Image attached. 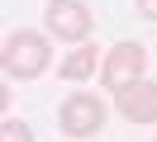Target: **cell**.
Masks as SVG:
<instances>
[{"instance_id": "cell-1", "label": "cell", "mask_w": 157, "mask_h": 142, "mask_svg": "<svg viewBox=\"0 0 157 142\" xmlns=\"http://www.w3.org/2000/svg\"><path fill=\"white\" fill-rule=\"evenodd\" d=\"M0 66H5V81H38L52 66V43L38 28H14L0 47Z\"/></svg>"}, {"instance_id": "cell-2", "label": "cell", "mask_w": 157, "mask_h": 142, "mask_svg": "<svg viewBox=\"0 0 157 142\" xmlns=\"http://www.w3.org/2000/svg\"><path fill=\"white\" fill-rule=\"evenodd\" d=\"M147 81V47L133 43V38H124V43H114L105 52V66H100V85H105L109 95L128 90V85Z\"/></svg>"}, {"instance_id": "cell-3", "label": "cell", "mask_w": 157, "mask_h": 142, "mask_svg": "<svg viewBox=\"0 0 157 142\" xmlns=\"http://www.w3.org/2000/svg\"><path fill=\"white\" fill-rule=\"evenodd\" d=\"M43 24H48V38H57V43H90V28H95V14H90L86 0H48V9H43Z\"/></svg>"}, {"instance_id": "cell-4", "label": "cell", "mask_w": 157, "mask_h": 142, "mask_svg": "<svg viewBox=\"0 0 157 142\" xmlns=\"http://www.w3.org/2000/svg\"><path fill=\"white\" fill-rule=\"evenodd\" d=\"M57 128L67 137H95L105 128V100L90 90H71L67 100L57 104Z\"/></svg>"}, {"instance_id": "cell-5", "label": "cell", "mask_w": 157, "mask_h": 142, "mask_svg": "<svg viewBox=\"0 0 157 142\" xmlns=\"http://www.w3.org/2000/svg\"><path fill=\"white\" fill-rule=\"evenodd\" d=\"M114 109L124 123H138V128H152L157 123V81H138L128 90L114 95Z\"/></svg>"}, {"instance_id": "cell-6", "label": "cell", "mask_w": 157, "mask_h": 142, "mask_svg": "<svg viewBox=\"0 0 157 142\" xmlns=\"http://www.w3.org/2000/svg\"><path fill=\"white\" fill-rule=\"evenodd\" d=\"M100 66H105V52H100L95 43H81V47H71L67 62H57V76L62 81H90Z\"/></svg>"}, {"instance_id": "cell-7", "label": "cell", "mask_w": 157, "mask_h": 142, "mask_svg": "<svg viewBox=\"0 0 157 142\" xmlns=\"http://www.w3.org/2000/svg\"><path fill=\"white\" fill-rule=\"evenodd\" d=\"M0 142H33V128L19 123V118H5L0 123Z\"/></svg>"}, {"instance_id": "cell-8", "label": "cell", "mask_w": 157, "mask_h": 142, "mask_svg": "<svg viewBox=\"0 0 157 142\" xmlns=\"http://www.w3.org/2000/svg\"><path fill=\"white\" fill-rule=\"evenodd\" d=\"M133 9H138L143 19H152V24H157V0H133Z\"/></svg>"}, {"instance_id": "cell-9", "label": "cell", "mask_w": 157, "mask_h": 142, "mask_svg": "<svg viewBox=\"0 0 157 142\" xmlns=\"http://www.w3.org/2000/svg\"><path fill=\"white\" fill-rule=\"evenodd\" d=\"M147 142H157V137H147Z\"/></svg>"}]
</instances>
